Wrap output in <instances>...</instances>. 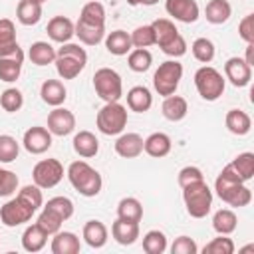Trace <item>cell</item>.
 <instances>
[{"instance_id": "obj_23", "label": "cell", "mask_w": 254, "mask_h": 254, "mask_svg": "<svg viewBox=\"0 0 254 254\" xmlns=\"http://www.w3.org/2000/svg\"><path fill=\"white\" fill-rule=\"evenodd\" d=\"M75 36L85 46H97L105 38V26H97V24H89V22L77 20V24H75Z\"/></svg>"}, {"instance_id": "obj_42", "label": "cell", "mask_w": 254, "mask_h": 254, "mask_svg": "<svg viewBox=\"0 0 254 254\" xmlns=\"http://www.w3.org/2000/svg\"><path fill=\"white\" fill-rule=\"evenodd\" d=\"M62 218L54 212V210H50V208H46L44 206V210L40 212V216H38V220H36V224L50 236V234H56L60 228H62Z\"/></svg>"}, {"instance_id": "obj_39", "label": "cell", "mask_w": 254, "mask_h": 254, "mask_svg": "<svg viewBox=\"0 0 254 254\" xmlns=\"http://www.w3.org/2000/svg\"><path fill=\"white\" fill-rule=\"evenodd\" d=\"M127 64H129V67H131L133 71L143 73V71H147V69L151 67V64H153V56H151V52H149L147 48H135V50L129 52Z\"/></svg>"}, {"instance_id": "obj_16", "label": "cell", "mask_w": 254, "mask_h": 254, "mask_svg": "<svg viewBox=\"0 0 254 254\" xmlns=\"http://www.w3.org/2000/svg\"><path fill=\"white\" fill-rule=\"evenodd\" d=\"M48 36L54 40V42H60V44H65L71 40V36H75V24L65 18V16H54L50 22H48V28H46Z\"/></svg>"}, {"instance_id": "obj_20", "label": "cell", "mask_w": 254, "mask_h": 254, "mask_svg": "<svg viewBox=\"0 0 254 254\" xmlns=\"http://www.w3.org/2000/svg\"><path fill=\"white\" fill-rule=\"evenodd\" d=\"M40 95H42L44 103L60 107L65 101V97H67V91H65L64 83L60 79H46L42 83V87H40Z\"/></svg>"}, {"instance_id": "obj_37", "label": "cell", "mask_w": 254, "mask_h": 254, "mask_svg": "<svg viewBox=\"0 0 254 254\" xmlns=\"http://www.w3.org/2000/svg\"><path fill=\"white\" fill-rule=\"evenodd\" d=\"M230 167L240 175V179H242L244 183L252 181V177H254V153L246 151V153L236 155L234 161L230 163Z\"/></svg>"}, {"instance_id": "obj_9", "label": "cell", "mask_w": 254, "mask_h": 254, "mask_svg": "<svg viewBox=\"0 0 254 254\" xmlns=\"http://www.w3.org/2000/svg\"><path fill=\"white\" fill-rule=\"evenodd\" d=\"M34 212H36V208L18 194L16 198L8 200L0 208V220H2L4 226H10L12 228V226H20V224L28 222L34 216Z\"/></svg>"}, {"instance_id": "obj_5", "label": "cell", "mask_w": 254, "mask_h": 254, "mask_svg": "<svg viewBox=\"0 0 254 254\" xmlns=\"http://www.w3.org/2000/svg\"><path fill=\"white\" fill-rule=\"evenodd\" d=\"M95 123L103 135H119L127 125V107L119 101H109L97 111Z\"/></svg>"}, {"instance_id": "obj_22", "label": "cell", "mask_w": 254, "mask_h": 254, "mask_svg": "<svg viewBox=\"0 0 254 254\" xmlns=\"http://www.w3.org/2000/svg\"><path fill=\"white\" fill-rule=\"evenodd\" d=\"M161 111H163L165 119H169V121H181V119L187 117L189 103H187L185 97L173 93V95H167V97H165V101H163V105H161Z\"/></svg>"}, {"instance_id": "obj_30", "label": "cell", "mask_w": 254, "mask_h": 254, "mask_svg": "<svg viewBox=\"0 0 254 254\" xmlns=\"http://www.w3.org/2000/svg\"><path fill=\"white\" fill-rule=\"evenodd\" d=\"M48 242V234L38 226V224H30L24 234H22V246L26 252H40Z\"/></svg>"}, {"instance_id": "obj_3", "label": "cell", "mask_w": 254, "mask_h": 254, "mask_svg": "<svg viewBox=\"0 0 254 254\" xmlns=\"http://www.w3.org/2000/svg\"><path fill=\"white\" fill-rule=\"evenodd\" d=\"M56 69L62 79H73L77 77L85 64H87V54L79 44H69L65 42L58 52H56Z\"/></svg>"}, {"instance_id": "obj_51", "label": "cell", "mask_w": 254, "mask_h": 254, "mask_svg": "<svg viewBox=\"0 0 254 254\" xmlns=\"http://www.w3.org/2000/svg\"><path fill=\"white\" fill-rule=\"evenodd\" d=\"M167 56H171V58H181V56H185L187 54V42H185V38L181 36V34H177L169 44H165L163 48H161Z\"/></svg>"}, {"instance_id": "obj_57", "label": "cell", "mask_w": 254, "mask_h": 254, "mask_svg": "<svg viewBox=\"0 0 254 254\" xmlns=\"http://www.w3.org/2000/svg\"><path fill=\"white\" fill-rule=\"evenodd\" d=\"M34 2H40V4H44V2H46V0H34Z\"/></svg>"}, {"instance_id": "obj_41", "label": "cell", "mask_w": 254, "mask_h": 254, "mask_svg": "<svg viewBox=\"0 0 254 254\" xmlns=\"http://www.w3.org/2000/svg\"><path fill=\"white\" fill-rule=\"evenodd\" d=\"M0 105H2V109L8 111V113H16V111H20L22 105H24V95H22V91L16 89V87H8V89H4L2 95H0Z\"/></svg>"}, {"instance_id": "obj_28", "label": "cell", "mask_w": 254, "mask_h": 254, "mask_svg": "<svg viewBox=\"0 0 254 254\" xmlns=\"http://www.w3.org/2000/svg\"><path fill=\"white\" fill-rule=\"evenodd\" d=\"M83 240L91 248H101L107 242V226L101 220H87L83 224Z\"/></svg>"}, {"instance_id": "obj_18", "label": "cell", "mask_w": 254, "mask_h": 254, "mask_svg": "<svg viewBox=\"0 0 254 254\" xmlns=\"http://www.w3.org/2000/svg\"><path fill=\"white\" fill-rule=\"evenodd\" d=\"M111 236L115 238L117 244L121 246H129L139 238V222H131V220H123L117 218L111 224Z\"/></svg>"}, {"instance_id": "obj_44", "label": "cell", "mask_w": 254, "mask_h": 254, "mask_svg": "<svg viewBox=\"0 0 254 254\" xmlns=\"http://www.w3.org/2000/svg\"><path fill=\"white\" fill-rule=\"evenodd\" d=\"M202 252L204 254H232L234 252V242L228 238V234H218L208 244H204Z\"/></svg>"}, {"instance_id": "obj_17", "label": "cell", "mask_w": 254, "mask_h": 254, "mask_svg": "<svg viewBox=\"0 0 254 254\" xmlns=\"http://www.w3.org/2000/svg\"><path fill=\"white\" fill-rule=\"evenodd\" d=\"M115 153L123 159H135L143 153V137L139 133H123L115 141Z\"/></svg>"}, {"instance_id": "obj_25", "label": "cell", "mask_w": 254, "mask_h": 254, "mask_svg": "<svg viewBox=\"0 0 254 254\" xmlns=\"http://www.w3.org/2000/svg\"><path fill=\"white\" fill-rule=\"evenodd\" d=\"M81 248L79 244V238L73 234V232H62L58 230L54 234V240H52V252L54 254H77Z\"/></svg>"}, {"instance_id": "obj_26", "label": "cell", "mask_w": 254, "mask_h": 254, "mask_svg": "<svg viewBox=\"0 0 254 254\" xmlns=\"http://www.w3.org/2000/svg\"><path fill=\"white\" fill-rule=\"evenodd\" d=\"M16 18L24 26H36L42 20V4L34 0H20L16 6Z\"/></svg>"}, {"instance_id": "obj_36", "label": "cell", "mask_w": 254, "mask_h": 254, "mask_svg": "<svg viewBox=\"0 0 254 254\" xmlns=\"http://www.w3.org/2000/svg\"><path fill=\"white\" fill-rule=\"evenodd\" d=\"M236 224H238V218L230 208H220L212 216V228L218 234H232L236 230Z\"/></svg>"}, {"instance_id": "obj_54", "label": "cell", "mask_w": 254, "mask_h": 254, "mask_svg": "<svg viewBox=\"0 0 254 254\" xmlns=\"http://www.w3.org/2000/svg\"><path fill=\"white\" fill-rule=\"evenodd\" d=\"M244 62L252 67L254 65V44H248L246 46V58H244Z\"/></svg>"}, {"instance_id": "obj_15", "label": "cell", "mask_w": 254, "mask_h": 254, "mask_svg": "<svg viewBox=\"0 0 254 254\" xmlns=\"http://www.w3.org/2000/svg\"><path fill=\"white\" fill-rule=\"evenodd\" d=\"M24 56L22 48L16 42V26L8 18H0V58Z\"/></svg>"}, {"instance_id": "obj_4", "label": "cell", "mask_w": 254, "mask_h": 254, "mask_svg": "<svg viewBox=\"0 0 254 254\" xmlns=\"http://www.w3.org/2000/svg\"><path fill=\"white\" fill-rule=\"evenodd\" d=\"M183 200L192 218H204L212 206V190L204 181H196L183 187Z\"/></svg>"}, {"instance_id": "obj_47", "label": "cell", "mask_w": 254, "mask_h": 254, "mask_svg": "<svg viewBox=\"0 0 254 254\" xmlns=\"http://www.w3.org/2000/svg\"><path fill=\"white\" fill-rule=\"evenodd\" d=\"M46 208L54 210L62 220H67L73 214V202L67 196H54V198H50L46 202Z\"/></svg>"}, {"instance_id": "obj_33", "label": "cell", "mask_w": 254, "mask_h": 254, "mask_svg": "<svg viewBox=\"0 0 254 254\" xmlns=\"http://www.w3.org/2000/svg\"><path fill=\"white\" fill-rule=\"evenodd\" d=\"M153 32H155V44H159V48H163L165 44H169L177 34V26L175 22H171L169 18H157L153 24H151Z\"/></svg>"}, {"instance_id": "obj_55", "label": "cell", "mask_w": 254, "mask_h": 254, "mask_svg": "<svg viewBox=\"0 0 254 254\" xmlns=\"http://www.w3.org/2000/svg\"><path fill=\"white\" fill-rule=\"evenodd\" d=\"M159 0H141V4H145V6H153V4H157Z\"/></svg>"}, {"instance_id": "obj_1", "label": "cell", "mask_w": 254, "mask_h": 254, "mask_svg": "<svg viewBox=\"0 0 254 254\" xmlns=\"http://www.w3.org/2000/svg\"><path fill=\"white\" fill-rule=\"evenodd\" d=\"M214 190L218 194V198L230 206H246L252 200V192L250 189L244 185V181L240 179V175L230 167V163L220 171V175L214 181Z\"/></svg>"}, {"instance_id": "obj_52", "label": "cell", "mask_w": 254, "mask_h": 254, "mask_svg": "<svg viewBox=\"0 0 254 254\" xmlns=\"http://www.w3.org/2000/svg\"><path fill=\"white\" fill-rule=\"evenodd\" d=\"M196 181H204L202 171L198 167L189 165V167H183L179 171V185H181V189L187 187V185H190V183H196Z\"/></svg>"}, {"instance_id": "obj_10", "label": "cell", "mask_w": 254, "mask_h": 254, "mask_svg": "<svg viewBox=\"0 0 254 254\" xmlns=\"http://www.w3.org/2000/svg\"><path fill=\"white\" fill-rule=\"evenodd\" d=\"M32 179L34 185H38L40 189H54L64 179V167L58 159H44L36 163L32 171Z\"/></svg>"}, {"instance_id": "obj_40", "label": "cell", "mask_w": 254, "mask_h": 254, "mask_svg": "<svg viewBox=\"0 0 254 254\" xmlns=\"http://www.w3.org/2000/svg\"><path fill=\"white\" fill-rule=\"evenodd\" d=\"M143 250L147 254H163L167 250V236L161 230H149L143 236Z\"/></svg>"}, {"instance_id": "obj_24", "label": "cell", "mask_w": 254, "mask_h": 254, "mask_svg": "<svg viewBox=\"0 0 254 254\" xmlns=\"http://www.w3.org/2000/svg\"><path fill=\"white\" fill-rule=\"evenodd\" d=\"M73 151L83 159L95 157L99 151V141L91 131H79L73 137Z\"/></svg>"}, {"instance_id": "obj_43", "label": "cell", "mask_w": 254, "mask_h": 254, "mask_svg": "<svg viewBox=\"0 0 254 254\" xmlns=\"http://www.w3.org/2000/svg\"><path fill=\"white\" fill-rule=\"evenodd\" d=\"M192 56H194V60H198V62H202V64H208V62H212V58H214V44L208 40V38H196L194 42H192Z\"/></svg>"}, {"instance_id": "obj_7", "label": "cell", "mask_w": 254, "mask_h": 254, "mask_svg": "<svg viewBox=\"0 0 254 254\" xmlns=\"http://www.w3.org/2000/svg\"><path fill=\"white\" fill-rule=\"evenodd\" d=\"M93 87L95 93L105 101H119L123 95V81L121 75L111 67H99L93 73Z\"/></svg>"}, {"instance_id": "obj_31", "label": "cell", "mask_w": 254, "mask_h": 254, "mask_svg": "<svg viewBox=\"0 0 254 254\" xmlns=\"http://www.w3.org/2000/svg\"><path fill=\"white\" fill-rule=\"evenodd\" d=\"M232 14V6L228 0H210L204 8V16L210 24H224Z\"/></svg>"}, {"instance_id": "obj_46", "label": "cell", "mask_w": 254, "mask_h": 254, "mask_svg": "<svg viewBox=\"0 0 254 254\" xmlns=\"http://www.w3.org/2000/svg\"><path fill=\"white\" fill-rule=\"evenodd\" d=\"M129 36H131V44H133V48H149V46L155 44V32H153L151 24L135 28Z\"/></svg>"}, {"instance_id": "obj_50", "label": "cell", "mask_w": 254, "mask_h": 254, "mask_svg": "<svg viewBox=\"0 0 254 254\" xmlns=\"http://www.w3.org/2000/svg\"><path fill=\"white\" fill-rule=\"evenodd\" d=\"M171 252L173 254H196L198 252V246H196V242L192 238L179 236V238H175V242L171 246Z\"/></svg>"}, {"instance_id": "obj_14", "label": "cell", "mask_w": 254, "mask_h": 254, "mask_svg": "<svg viewBox=\"0 0 254 254\" xmlns=\"http://www.w3.org/2000/svg\"><path fill=\"white\" fill-rule=\"evenodd\" d=\"M224 75L234 87H244L252 79V67L242 58H228L224 64Z\"/></svg>"}, {"instance_id": "obj_8", "label": "cell", "mask_w": 254, "mask_h": 254, "mask_svg": "<svg viewBox=\"0 0 254 254\" xmlns=\"http://www.w3.org/2000/svg\"><path fill=\"white\" fill-rule=\"evenodd\" d=\"M181 77H183V65L175 60H167L157 67L153 75V87L163 97L173 95L181 83Z\"/></svg>"}, {"instance_id": "obj_38", "label": "cell", "mask_w": 254, "mask_h": 254, "mask_svg": "<svg viewBox=\"0 0 254 254\" xmlns=\"http://www.w3.org/2000/svg\"><path fill=\"white\" fill-rule=\"evenodd\" d=\"M79 20L81 22H89V24H97V26H105V8L101 2H87L83 4L81 12H79Z\"/></svg>"}, {"instance_id": "obj_6", "label": "cell", "mask_w": 254, "mask_h": 254, "mask_svg": "<svg viewBox=\"0 0 254 254\" xmlns=\"http://www.w3.org/2000/svg\"><path fill=\"white\" fill-rule=\"evenodd\" d=\"M194 85L202 99L216 101L224 93V77L212 65H202L194 73Z\"/></svg>"}, {"instance_id": "obj_56", "label": "cell", "mask_w": 254, "mask_h": 254, "mask_svg": "<svg viewBox=\"0 0 254 254\" xmlns=\"http://www.w3.org/2000/svg\"><path fill=\"white\" fill-rule=\"evenodd\" d=\"M125 2H127L129 6H139V4H141V0H125Z\"/></svg>"}, {"instance_id": "obj_35", "label": "cell", "mask_w": 254, "mask_h": 254, "mask_svg": "<svg viewBox=\"0 0 254 254\" xmlns=\"http://www.w3.org/2000/svg\"><path fill=\"white\" fill-rule=\"evenodd\" d=\"M22 64H24V56L0 58V79L6 83L16 81L22 73Z\"/></svg>"}, {"instance_id": "obj_2", "label": "cell", "mask_w": 254, "mask_h": 254, "mask_svg": "<svg viewBox=\"0 0 254 254\" xmlns=\"http://www.w3.org/2000/svg\"><path fill=\"white\" fill-rule=\"evenodd\" d=\"M67 179L81 196H97L103 187L101 175L85 161H73L67 167Z\"/></svg>"}, {"instance_id": "obj_32", "label": "cell", "mask_w": 254, "mask_h": 254, "mask_svg": "<svg viewBox=\"0 0 254 254\" xmlns=\"http://www.w3.org/2000/svg\"><path fill=\"white\" fill-rule=\"evenodd\" d=\"M117 218L131 220V222H141L143 218V206L135 196H125L117 204Z\"/></svg>"}, {"instance_id": "obj_19", "label": "cell", "mask_w": 254, "mask_h": 254, "mask_svg": "<svg viewBox=\"0 0 254 254\" xmlns=\"http://www.w3.org/2000/svg\"><path fill=\"white\" fill-rule=\"evenodd\" d=\"M171 147H173L171 137H169L167 133H161V131L151 133V135L143 141V151H145L147 155L155 157V159H161V157L169 155V153H171Z\"/></svg>"}, {"instance_id": "obj_13", "label": "cell", "mask_w": 254, "mask_h": 254, "mask_svg": "<svg viewBox=\"0 0 254 254\" xmlns=\"http://www.w3.org/2000/svg\"><path fill=\"white\" fill-rule=\"evenodd\" d=\"M165 10L169 16H173L175 20L179 22H185V24H192L198 20V4L196 0H167L165 2Z\"/></svg>"}, {"instance_id": "obj_34", "label": "cell", "mask_w": 254, "mask_h": 254, "mask_svg": "<svg viewBox=\"0 0 254 254\" xmlns=\"http://www.w3.org/2000/svg\"><path fill=\"white\" fill-rule=\"evenodd\" d=\"M28 56H30L32 64H36V65H48V64L56 62V50L48 42H34L30 46Z\"/></svg>"}, {"instance_id": "obj_29", "label": "cell", "mask_w": 254, "mask_h": 254, "mask_svg": "<svg viewBox=\"0 0 254 254\" xmlns=\"http://www.w3.org/2000/svg\"><path fill=\"white\" fill-rule=\"evenodd\" d=\"M224 123H226V127H228L230 133L240 135V137L246 135V133H250V129H252V119H250V115H248L246 111H242V109H230V111L226 113Z\"/></svg>"}, {"instance_id": "obj_11", "label": "cell", "mask_w": 254, "mask_h": 254, "mask_svg": "<svg viewBox=\"0 0 254 254\" xmlns=\"http://www.w3.org/2000/svg\"><path fill=\"white\" fill-rule=\"evenodd\" d=\"M22 145L28 153L42 155L52 147V133L46 127H30L22 137Z\"/></svg>"}, {"instance_id": "obj_45", "label": "cell", "mask_w": 254, "mask_h": 254, "mask_svg": "<svg viewBox=\"0 0 254 254\" xmlns=\"http://www.w3.org/2000/svg\"><path fill=\"white\" fill-rule=\"evenodd\" d=\"M20 145L10 135H0V163H12L18 159Z\"/></svg>"}, {"instance_id": "obj_12", "label": "cell", "mask_w": 254, "mask_h": 254, "mask_svg": "<svg viewBox=\"0 0 254 254\" xmlns=\"http://www.w3.org/2000/svg\"><path fill=\"white\" fill-rule=\"evenodd\" d=\"M75 129V115L69 109L56 107L48 115V131L58 137H65Z\"/></svg>"}, {"instance_id": "obj_21", "label": "cell", "mask_w": 254, "mask_h": 254, "mask_svg": "<svg viewBox=\"0 0 254 254\" xmlns=\"http://www.w3.org/2000/svg\"><path fill=\"white\" fill-rule=\"evenodd\" d=\"M127 105H129L131 111L145 113L153 105V95L145 85H135L127 91Z\"/></svg>"}, {"instance_id": "obj_53", "label": "cell", "mask_w": 254, "mask_h": 254, "mask_svg": "<svg viewBox=\"0 0 254 254\" xmlns=\"http://www.w3.org/2000/svg\"><path fill=\"white\" fill-rule=\"evenodd\" d=\"M238 34L246 44H254V14H246L238 24Z\"/></svg>"}, {"instance_id": "obj_48", "label": "cell", "mask_w": 254, "mask_h": 254, "mask_svg": "<svg viewBox=\"0 0 254 254\" xmlns=\"http://www.w3.org/2000/svg\"><path fill=\"white\" fill-rule=\"evenodd\" d=\"M16 189H18V175L8 169H0V196H10L16 192Z\"/></svg>"}, {"instance_id": "obj_49", "label": "cell", "mask_w": 254, "mask_h": 254, "mask_svg": "<svg viewBox=\"0 0 254 254\" xmlns=\"http://www.w3.org/2000/svg\"><path fill=\"white\" fill-rule=\"evenodd\" d=\"M24 200H28L36 210L42 206V202H44V196H42V189L38 187V185H26V187H22L20 189V192H18Z\"/></svg>"}, {"instance_id": "obj_27", "label": "cell", "mask_w": 254, "mask_h": 254, "mask_svg": "<svg viewBox=\"0 0 254 254\" xmlns=\"http://www.w3.org/2000/svg\"><path fill=\"white\" fill-rule=\"evenodd\" d=\"M105 48L109 54L113 56H125L131 52L133 44H131V36L125 30H113L107 34L105 38Z\"/></svg>"}]
</instances>
